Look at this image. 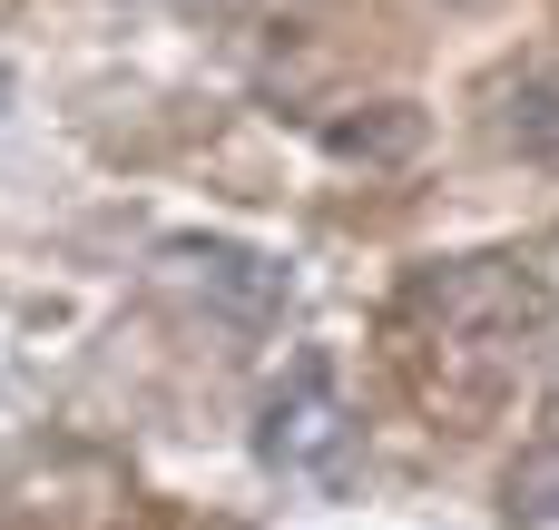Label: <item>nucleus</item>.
<instances>
[{
	"mask_svg": "<svg viewBox=\"0 0 559 530\" xmlns=\"http://www.w3.org/2000/svg\"><path fill=\"white\" fill-rule=\"evenodd\" d=\"M167 10H236V0H167Z\"/></svg>",
	"mask_w": 559,
	"mask_h": 530,
	"instance_id": "39448f33",
	"label": "nucleus"
},
{
	"mask_svg": "<svg viewBox=\"0 0 559 530\" xmlns=\"http://www.w3.org/2000/svg\"><path fill=\"white\" fill-rule=\"evenodd\" d=\"M255 472L285 482V492H324V502L364 472V413L344 403L334 364H295V374L265 384V403H255Z\"/></svg>",
	"mask_w": 559,
	"mask_h": 530,
	"instance_id": "f03ea898",
	"label": "nucleus"
},
{
	"mask_svg": "<svg viewBox=\"0 0 559 530\" xmlns=\"http://www.w3.org/2000/svg\"><path fill=\"white\" fill-rule=\"evenodd\" d=\"M147 285L167 305H187L197 325H226V334H265L295 305V266L265 256V246H246V236H167L157 266H147Z\"/></svg>",
	"mask_w": 559,
	"mask_h": 530,
	"instance_id": "7ed1b4c3",
	"label": "nucleus"
},
{
	"mask_svg": "<svg viewBox=\"0 0 559 530\" xmlns=\"http://www.w3.org/2000/svg\"><path fill=\"white\" fill-rule=\"evenodd\" d=\"M501 530H559V443L521 452L501 482Z\"/></svg>",
	"mask_w": 559,
	"mask_h": 530,
	"instance_id": "20e7f679",
	"label": "nucleus"
},
{
	"mask_svg": "<svg viewBox=\"0 0 559 530\" xmlns=\"http://www.w3.org/2000/svg\"><path fill=\"white\" fill-rule=\"evenodd\" d=\"M0 118H10V69H0Z\"/></svg>",
	"mask_w": 559,
	"mask_h": 530,
	"instance_id": "423d86ee",
	"label": "nucleus"
},
{
	"mask_svg": "<svg viewBox=\"0 0 559 530\" xmlns=\"http://www.w3.org/2000/svg\"><path fill=\"white\" fill-rule=\"evenodd\" d=\"M550 295L540 275H521L511 256H462V266H432L413 295H403V325H423V354H442L452 374L491 384L521 364V344L540 334Z\"/></svg>",
	"mask_w": 559,
	"mask_h": 530,
	"instance_id": "f257e3e1",
	"label": "nucleus"
}]
</instances>
